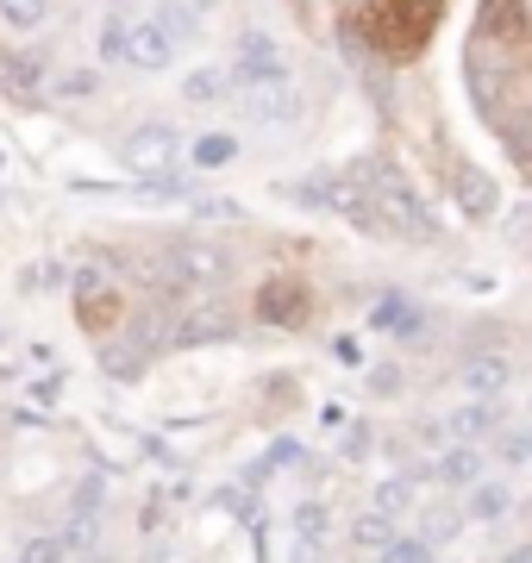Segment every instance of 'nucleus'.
Listing matches in <instances>:
<instances>
[{"mask_svg":"<svg viewBox=\"0 0 532 563\" xmlns=\"http://www.w3.org/2000/svg\"><path fill=\"white\" fill-rule=\"evenodd\" d=\"M357 176L369 181V195H376V207H383L389 239H413V244L439 239V220H432V207L420 201V188H408L395 169H357Z\"/></svg>","mask_w":532,"mask_h":563,"instance_id":"nucleus-1","label":"nucleus"},{"mask_svg":"<svg viewBox=\"0 0 532 563\" xmlns=\"http://www.w3.org/2000/svg\"><path fill=\"white\" fill-rule=\"evenodd\" d=\"M120 157H125V169H132V176H169V169H176V157H182V132H176V125H164V120H144V125H132V132H125Z\"/></svg>","mask_w":532,"mask_h":563,"instance_id":"nucleus-2","label":"nucleus"},{"mask_svg":"<svg viewBox=\"0 0 532 563\" xmlns=\"http://www.w3.org/2000/svg\"><path fill=\"white\" fill-rule=\"evenodd\" d=\"M151 269H157V276H169L176 288H213V282H220L225 269H232V257H225L220 244L182 239L176 251H169V257H157V263H151Z\"/></svg>","mask_w":532,"mask_h":563,"instance_id":"nucleus-3","label":"nucleus"},{"mask_svg":"<svg viewBox=\"0 0 532 563\" xmlns=\"http://www.w3.org/2000/svg\"><path fill=\"white\" fill-rule=\"evenodd\" d=\"M239 107H245L257 125H288L295 113H301V88H295V76H251L239 81Z\"/></svg>","mask_w":532,"mask_h":563,"instance_id":"nucleus-4","label":"nucleus"},{"mask_svg":"<svg viewBox=\"0 0 532 563\" xmlns=\"http://www.w3.org/2000/svg\"><path fill=\"white\" fill-rule=\"evenodd\" d=\"M451 383H457V395H470V401H501V395L513 388V357L483 344V351H470V357L457 363Z\"/></svg>","mask_w":532,"mask_h":563,"instance_id":"nucleus-5","label":"nucleus"},{"mask_svg":"<svg viewBox=\"0 0 532 563\" xmlns=\"http://www.w3.org/2000/svg\"><path fill=\"white\" fill-rule=\"evenodd\" d=\"M176 44H182V38H176L157 13H151V20H132L125 63H132V69H144V76H157V69H169V63H176Z\"/></svg>","mask_w":532,"mask_h":563,"instance_id":"nucleus-6","label":"nucleus"},{"mask_svg":"<svg viewBox=\"0 0 532 563\" xmlns=\"http://www.w3.org/2000/svg\"><path fill=\"white\" fill-rule=\"evenodd\" d=\"M282 69H288V57L269 32H239V44H232V76L251 81V76H282Z\"/></svg>","mask_w":532,"mask_h":563,"instance_id":"nucleus-7","label":"nucleus"},{"mask_svg":"<svg viewBox=\"0 0 532 563\" xmlns=\"http://www.w3.org/2000/svg\"><path fill=\"white\" fill-rule=\"evenodd\" d=\"M451 201L464 207L470 220H489L495 207H501V195H495V176H489V169H476V163H457V169H451Z\"/></svg>","mask_w":532,"mask_h":563,"instance_id":"nucleus-8","label":"nucleus"},{"mask_svg":"<svg viewBox=\"0 0 532 563\" xmlns=\"http://www.w3.org/2000/svg\"><path fill=\"white\" fill-rule=\"evenodd\" d=\"M445 426H451V439H464V444H495V432H501V401H464L445 413Z\"/></svg>","mask_w":532,"mask_h":563,"instance_id":"nucleus-9","label":"nucleus"},{"mask_svg":"<svg viewBox=\"0 0 532 563\" xmlns=\"http://www.w3.org/2000/svg\"><path fill=\"white\" fill-rule=\"evenodd\" d=\"M257 313H264L269 325H301V320H308V288H301V282H288V276L264 282Z\"/></svg>","mask_w":532,"mask_h":563,"instance_id":"nucleus-10","label":"nucleus"},{"mask_svg":"<svg viewBox=\"0 0 532 563\" xmlns=\"http://www.w3.org/2000/svg\"><path fill=\"white\" fill-rule=\"evenodd\" d=\"M432 476H439L445 488H476L483 483V444L451 439L445 451H439V463H432Z\"/></svg>","mask_w":532,"mask_h":563,"instance_id":"nucleus-11","label":"nucleus"},{"mask_svg":"<svg viewBox=\"0 0 532 563\" xmlns=\"http://www.w3.org/2000/svg\"><path fill=\"white\" fill-rule=\"evenodd\" d=\"M225 95H239V76H232V69H213V63H207V69H188L182 76V101L188 107H220Z\"/></svg>","mask_w":532,"mask_h":563,"instance_id":"nucleus-12","label":"nucleus"},{"mask_svg":"<svg viewBox=\"0 0 532 563\" xmlns=\"http://www.w3.org/2000/svg\"><path fill=\"white\" fill-rule=\"evenodd\" d=\"M239 332V320L225 313V307H195V313H182V325H176V339L182 344H220Z\"/></svg>","mask_w":532,"mask_h":563,"instance_id":"nucleus-13","label":"nucleus"},{"mask_svg":"<svg viewBox=\"0 0 532 563\" xmlns=\"http://www.w3.org/2000/svg\"><path fill=\"white\" fill-rule=\"evenodd\" d=\"M0 95H7V101H20V107L38 101V69H32L25 57H13L7 44H0Z\"/></svg>","mask_w":532,"mask_h":563,"instance_id":"nucleus-14","label":"nucleus"},{"mask_svg":"<svg viewBox=\"0 0 532 563\" xmlns=\"http://www.w3.org/2000/svg\"><path fill=\"white\" fill-rule=\"evenodd\" d=\"M351 544H357V551H376V558H383V551L395 544V514H383V507L357 514V520H351Z\"/></svg>","mask_w":532,"mask_h":563,"instance_id":"nucleus-15","label":"nucleus"},{"mask_svg":"<svg viewBox=\"0 0 532 563\" xmlns=\"http://www.w3.org/2000/svg\"><path fill=\"white\" fill-rule=\"evenodd\" d=\"M508 507H513V488L508 483H489V476H483V483L470 488V520H501Z\"/></svg>","mask_w":532,"mask_h":563,"instance_id":"nucleus-16","label":"nucleus"},{"mask_svg":"<svg viewBox=\"0 0 532 563\" xmlns=\"http://www.w3.org/2000/svg\"><path fill=\"white\" fill-rule=\"evenodd\" d=\"M383 563H439V544L426 532H395V544L383 551Z\"/></svg>","mask_w":532,"mask_h":563,"instance_id":"nucleus-17","label":"nucleus"},{"mask_svg":"<svg viewBox=\"0 0 532 563\" xmlns=\"http://www.w3.org/2000/svg\"><path fill=\"white\" fill-rule=\"evenodd\" d=\"M413 501H420L413 476H389V483H376V495H369V507H383V514H408Z\"/></svg>","mask_w":532,"mask_h":563,"instance_id":"nucleus-18","label":"nucleus"},{"mask_svg":"<svg viewBox=\"0 0 532 563\" xmlns=\"http://www.w3.org/2000/svg\"><path fill=\"white\" fill-rule=\"evenodd\" d=\"M232 157H239V139H232V132H201V139H195V163H201V169H225Z\"/></svg>","mask_w":532,"mask_h":563,"instance_id":"nucleus-19","label":"nucleus"},{"mask_svg":"<svg viewBox=\"0 0 532 563\" xmlns=\"http://www.w3.org/2000/svg\"><path fill=\"white\" fill-rule=\"evenodd\" d=\"M326 532H332V514L320 501H308L301 514H295V539H301V544H313V551H320V544H326Z\"/></svg>","mask_w":532,"mask_h":563,"instance_id":"nucleus-20","label":"nucleus"},{"mask_svg":"<svg viewBox=\"0 0 532 563\" xmlns=\"http://www.w3.org/2000/svg\"><path fill=\"white\" fill-rule=\"evenodd\" d=\"M44 13H51V0H0V20L13 25V32H32V25H44Z\"/></svg>","mask_w":532,"mask_h":563,"instance_id":"nucleus-21","label":"nucleus"},{"mask_svg":"<svg viewBox=\"0 0 532 563\" xmlns=\"http://www.w3.org/2000/svg\"><path fill=\"white\" fill-rule=\"evenodd\" d=\"M57 95L63 101H88V95H101V69H57Z\"/></svg>","mask_w":532,"mask_h":563,"instance_id":"nucleus-22","label":"nucleus"},{"mask_svg":"<svg viewBox=\"0 0 532 563\" xmlns=\"http://www.w3.org/2000/svg\"><path fill=\"white\" fill-rule=\"evenodd\" d=\"M157 20L188 44V38H195V25H201V7H188V0H164V7H157Z\"/></svg>","mask_w":532,"mask_h":563,"instance_id":"nucleus-23","label":"nucleus"},{"mask_svg":"<svg viewBox=\"0 0 532 563\" xmlns=\"http://www.w3.org/2000/svg\"><path fill=\"white\" fill-rule=\"evenodd\" d=\"M125 38H132V20H125V13H107L101 20V57L125 63Z\"/></svg>","mask_w":532,"mask_h":563,"instance_id":"nucleus-24","label":"nucleus"},{"mask_svg":"<svg viewBox=\"0 0 532 563\" xmlns=\"http://www.w3.org/2000/svg\"><path fill=\"white\" fill-rule=\"evenodd\" d=\"M495 457L508 463V470H513V463H527L532 457V432H527V426H520V432H508V426H501V432H495Z\"/></svg>","mask_w":532,"mask_h":563,"instance_id":"nucleus-25","label":"nucleus"},{"mask_svg":"<svg viewBox=\"0 0 532 563\" xmlns=\"http://www.w3.org/2000/svg\"><path fill=\"white\" fill-rule=\"evenodd\" d=\"M63 558H69L63 539H25L20 544V563H63Z\"/></svg>","mask_w":532,"mask_h":563,"instance_id":"nucleus-26","label":"nucleus"},{"mask_svg":"<svg viewBox=\"0 0 532 563\" xmlns=\"http://www.w3.org/2000/svg\"><path fill=\"white\" fill-rule=\"evenodd\" d=\"M420 532H426L432 544H445L451 532H457V507H432V514H426V526H420Z\"/></svg>","mask_w":532,"mask_h":563,"instance_id":"nucleus-27","label":"nucleus"},{"mask_svg":"<svg viewBox=\"0 0 532 563\" xmlns=\"http://www.w3.org/2000/svg\"><path fill=\"white\" fill-rule=\"evenodd\" d=\"M57 539L69 544V551H88V544H95V520H69V526L57 532Z\"/></svg>","mask_w":532,"mask_h":563,"instance_id":"nucleus-28","label":"nucleus"},{"mask_svg":"<svg viewBox=\"0 0 532 563\" xmlns=\"http://www.w3.org/2000/svg\"><path fill=\"white\" fill-rule=\"evenodd\" d=\"M369 395H401V369H395V363L369 369Z\"/></svg>","mask_w":532,"mask_h":563,"instance_id":"nucleus-29","label":"nucleus"},{"mask_svg":"<svg viewBox=\"0 0 532 563\" xmlns=\"http://www.w3.org/2000/svg\"><path fill=\"white\" fill-rule=\"evenodd\" d=\"M195 213H207V220H239V207L220 201V195H195Z\"/></svg>","mask_w":532,"mask_h":563,"instance_id":"nucleus-30","label":"nucleus"},{"mask_svg":"<svg viewBox=\"0 0 532 563\" xmlns=\"http://www.w3.org/2000/svg\"><path fill=\"white\" fill-rule=\"evenodd\" d=\"M369 451V426H351L345 432V457H364Z\"/></svg>","mask_w":532,"mask_h":563,"instance_id":"nucleus-31","label":"nucleus"},{"mask_svg":"<svg viewBox=\"0 0 532 563\" xmlns=\"http://www.w3.org/2000/svg\"><path fill=\"white\" fill-rule=\"evenodd\" d=\"M501 563H532V544H520V551H508Z\"/></svg>","mask_w":532,"mask_h":563,"instance_id":"nucleus-32","label":"nucleus"},{"mask_svg":"<svg viewBox=\"0 0 532 563\" xmlns=\"http://www.w3.org/2000/svg\"><path fill=\"white\" fill-rule=\"evenodd\" d=\"M188 7H201V13H207V7H220V0H188Z\"/></svg>","mask_w":532,"mask_h":563,"instance_id":"nucleus-33","label":"nucleus"}]
</instances>
